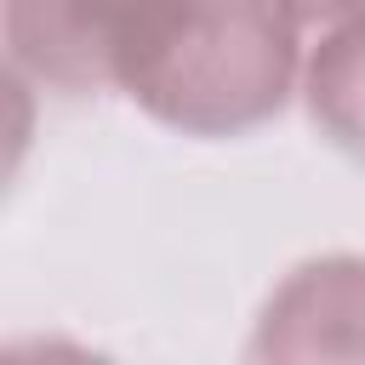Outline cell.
<instances>
[{
  "instance_id": "2",
  "label": "cell",
  "mask_w": 365,
  "mask_h": 365,
  "mask_svg": "<svg viewBox=\"0 0 365 365\" xmlns=\"http://www.w3.org/2000/svg\"><path fill=\"white\" fill-rule=\"evenodd\" d=\"M125 0H6L0 40L11 80L57 97L114 91V40Z\"/></svg>"
},
{
  "instance_id": "1",
  "label": "cell",
  "mask_w": 365,
  "mask_h": 365,
  "mask_svg": "<svg viewBox=\"0 0 365 365\" xmlns=\"http://www.w3.org/2000/svg\"><path fill=\"white\" fill-rule=\"evenodd\" d=\"M302 57L279 0H125L114 91L165 131L240 137L291 103Z\"/></svg>"
},
{
  "instance_id": "4",
  "label": "cell",
  "mask_w": 365,
  "mask_h": 365,
  "mask_svg": "<svg viewBox=\"0 0 365 365\" xmlns=\"http://www.w3.org/2000/svg\"><path fill=\"white\" fill-rule=\"evenodd\" d=\"M302 108L314 120V131L365 165V11L319 29V40L302 57Z\"/></svg>"
},
{
  "instance_id": "5",
  "label": "cell",
  "mask_w": 365,
  "mask_h": 365,
  "mask_svg": "<svg viewBox=\"0 0 365 365\" xmlns=\"http://www.w3.org/2000/svg\"><path fill=\"white\" fill-rule=\"evenodd\" d=\"M285 11H291V23L308 34V29H331V23H342V17H354V11H365V0H279Z\"/></svg>"
},
{
  "instance_id": "3",
  "label": "cell",
  "mask_w": 365,
  "mask_h": 365,
  "mask_svg": "<svg viewBox=\"0 0 365 365\" xmlns=\"http://www.w3.org/2000/svg\"><path fill=\"white\" fill-rule=\"evenodd\" d=\"M251 359H365V257L297 262L257 314Z\"/></svg>"
}]
</instances>
